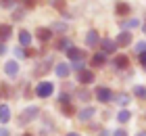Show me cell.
Wrapping results in <instances>:
<instances>
[{"mask_svg":"<svg viewBox=\"0 0 146 136\" xmlns=\"http://www.w3.org/2000/svg\"><path fill=\"white\" fill-rule=\"evenodd\" d=\"M52 69V54H46L44 59L36 61V67H34V76L36 78H42L44 73H48Z\"/></svg>","mask_w":146,"mask_h":136,"instance_id":"cell-1","label":"cell"},{"mask_svg":"<svg viewBox=\"0 0 146 136\" xmlns=\"http://www.w3.org/2000/svg\"><path fill=\"white\" fill-rule=\"evenodd\" d=\"M40 115V109L36 107V105H29L27 109H23V113L19 115V119H17V124L19 126H27L29 121H34L36 117Z\"/></svg>","mask_w":146,"mask_h":136,"instance_id":"cell-2","label":"cell"},{"mask_svg":"<svg viewBox=\"0 0 146 136\" xmlns=\"http://www.w3.org/2000/svg\"><path fill=\"white\" fill-rule=\"evenodd\" d=\"M54 94V84L52 82H38L36 84V96L38 98H48Z\"/></svg>","mask_w":146,"mask_h":136,"instance_id":"cell-3","label":"cell"},{"mask_svg":"<svg viewBox=\"0 0 146 136\" xmlns=\"http://www.w3.org/2000/svg\"><path fill=\"white\" fill-rule=\"evenodd\" d=\"M94 94H96V98L100 100V103H111V100L115 98V94H113V90L109 86H98Z\"/></svg>","mask_w":146,"mask_h":136,"instance_id":"cell-4","label":"cell"},{"mask_svg":"<svg viewBox=\"0 0 146 136\" xmlns=\"http://www.w3.org/2000/svg\"><path fill=\"white\" fill-rule=\"evenodd\" d=\"M84 40H86V46H90V48H94V46L100 44V36H98L96 29H88L86 36H84Z\"/></svg>","mask_w":146,"mask_h":136,"instance_id":"cell-5","label":"cell"},{"mask_svg":"<svg viewBox=\"0 0 146 136\" xmlns=\"http://www.w3.org/2000/svg\"><path fill=\"white\" fill-rule=\"evenodd\" d=\"M100 46H102V52L104 54H111V52H117V42L115 40H111V38H102L100 40Z\"/></svg>","mask_w":146,"mask_h":136,"instance_id":"cell-6","label":"cell"},{"mask_svg":"<svg viewBox=\"0 0 146 136\" xmlns=\"http://www.w3.org/2000/svg\"><path fill=\"white\" fill-rule=\"evenodd\" d=\"M4 73L9 78H17L19 76V61H6L4 63Z\"/></svg>","mask_w":146,"mask_h":136,"instance_id":"cell-7","label":"cell"},{"mask_svg":"<svg viewBox=\"0 0 146 136\" xmlns=\"http://www.w3.org/2000/svg\"><path fill=\"white\" fill-rule=\"evenodd\" d=\"M94 115H96V109H94V107H84L82 111L77 113V119L82 121V124H86V121H90Z\"/></svg>","mask_w":146,"mask_h":136,"instance_id":"cell-8","label":"cell"},{"mask_svg":"<svg viewBox=\"0 0 146 136\" xmlns=\"http://www.w3.org/2000/svg\"><path fill=\"white\" fill-rule=\"evenodd\" d=\"M77 80H79V84L88 86V84H92V82L96 80V76H94V71H90V69H84V71H79V73H77Z\"/></svg>","mask_w":146,"mask_h":136,"instance_id":"cell-9","label":"cell"},{"mask_svg":"<svg viewBox=\"0 0 146 136\" xmlns=\"http://www.w3.org/2000/svg\"><path fill=\"white\" fill-rule=\"evenodd\" d=\"M115 42H117L119 48H125V46H129V44H131V33L121 29V31H119V36L115 38Z\"/></svg>","mask_w":146,"mask_h":136,"instance_id":"cell-10","label":"cell"},{"mask_svg":"<svg viewBox=\"0 0 146 136\" xmlns=\"http://www.w3.org/2000/svg\"><path fill=\"white\" fill-rule=\"evenodd\" d=\"M52 36H54V33H52L50 27H38L36 29V38L40 40V42H48Z\"/></svg>","mask_w":146,"mask_h":136,"instance_id":"cell-11","label":"cell"},{"mask_svg":"<svg viewBox=\"0 0 146 136\" xmlns=\"http://www.w3.org/2000/svg\"><path fill=\"white\" fill-rule=\"evenodd\" d=\"M119 27H121L123 31L136 29V27H140V19H121V21H119Z\"/></svg>","mask_w":146,"mask_h":136,"instance_id":"cell-12","label":"cell"},{"mask_svg":"<svg viewBox=\"0 0 146 136\" xmlns=\"http://www.w3.org/2000/svg\"><path fill=\"white\" fill-rule=\"evenodd\" d=\"M104 63H107V54H104L102 50L92 54V59H90V65H92V67H102Z\"/></svg>","mask_w":146,"mask_h":136,"instance_id":"cell-13","label":"cell"},{"mask_svg":"<svg viewBox=\"0 0 146 136\" xmlns=\"http://www.w3.org/2000/svg\"><path fill=\"white\" fill-rule=\"evenodd\" d=\"M9 121H11V107L9 105H6V103H2V105H0V124H9Z\"/></svg>","mask_w":146,"mask_h":136,"instance_id":"cell-14","label":"cell"},{"mask_svg":"<svg viewBox=\"0 0 146 136\" xmlns=\"http://www.w3.org/2000/svg\"><path fill=\"white\" fill-rule=\"evenodd\" d=\"M67 57H69V61H84V59H86V52L73 46V48L67 50Z\"/></svg>","mask_w":146,"mask_h":136,"instance_id":"cell-15","label":"cell"},{"mask_svg":"<svg viewBox=\"0 0 146 136\" xmlns=\"http://www.w3.org/2000/svg\"><path fill=\"white\" fill-rule=\"evenodd\" d=\"M115 13H117L119 17H127L129 13H131V6L127 2H117L115 4Z\"/></svg>","mask_w":146,"mask_h":136,"instance_id":"cell-16","label":"cell"},{"mask_svg":"<svg viewBox=\"0 0 146 136\" xmlns=\"http://www.w3.org/2000/svg\"><path fill=\"white\" fill-rule=\"evenodd\" d=\"M69 71H71V65H67V63H56V67H54V73L63 80L69 76Z\"/></svg>","mask_w":146,"mask_h":136,"instance_id":"cell-17","label":"cell"},{"mask_svg":"<svg viewBox=\"0 0 146 136\" xmlns=\"http://www.w3.org/2000/svg\"><path fill=\"white\" fill-rule=\"evenodd\" d=\"M113 65H115L117 69H127L129 67V59L125 57V54H117L115 61H113Z\"/></svg>","mask_w":146,"mask_h":136,"instance_id":"cell-18","label":"cell"},{"mask_svg":"<svg viewBox=\"0 0 146 136\" xmlns=\"http://www.w3.org/2000/svg\"><path fill=\"white\" fill-rule=\"evenodd\" d=\"M13 36V27L9 23H0V42H6Z\"/></svg>","mask_w":146,"mask_h":136,"instance_id":"cell-19","label":"cell"},{"mask_svg":"<svg viewBox=\"0 0 146 136\" xmlns=\"http://www.w3.org/2000/svg\"><path fill=\"white\" fill-rule=\"evenodd\" d=\"M29 44H31V33L25 31V29H21V31H19V46L29 48Z\"/></svg>","mask_w":146,"mask_h":136,"instance_id":"cell-20","label":"cell"},{"mask_svg":"<svg viewBox=\"0 0 146 136\" xmlns=\"http://www.w3.org/2000/svg\"><path fill=\"white\" fill-rule=\"evenodd\" d=\"M69 48H73V42L67 38V36H63L61 40L56 42V50H61V52H67Z\"/></svg>","mask_w":146,"mask_h":136,"instance_id":"cell-21","label":"cell"},{"mask_svg":"<svg viewBox=\"0 0 146 136\" xmlns=\"http://www.w3.org/2000/svg\"><path fill=\"white\" fill-rule=\"evenodd\" d=\"M115 100H117V105H119V107H123V109H125V107L129 105V100H131V98H129V94H127V92H119L117 96H115Z\"/></svg>","mask_w":146,"mask_h":136,"instance_id":"cell-22","label":"cell"},{"mask_svg":"<svg viewBox=\"0 0 146 136\" xmlns=\"http://www.w3.org/2000/svg\"><path fill=\"white\" fill-rule=\"evenodd\" d=\"M50 29H52V33H67V23L65 21H54L50 25Z\"/></svg>","mask_w":146,"mask_h":136,"instance_id":"cell-23","label":"cell"},{"mask_svg":"<svg viewBox=\"0 0 146 136\" xmlns=\"http://www.w3.org/2000/svg\"><path fill=\"white\" fill-rule=\"evenodd\" d=\"M129 119H131V111H127V109H121V111H119V115H117V121H119V124H127Z\"/></svg>","mask_w":146,"mask_h":136,"instance_id":"cell-24","label":"cell"},{"mask_svg":"<svg viewBox=\"0 0 146 136\" xmlns=\"http://www.w3.org/2000/svg\"><path fill=\"white\" fill-rule=\"evenodd\" d=\"M13 54H15V57H17V61H21V59H25V57H27V48H23V46H15V50H13Z\"/></svg>","mask_w":146,"mask_h":136,"instance_id":"cell-25","label":"cell"},{"mask_svg":"<svg viewBox=\"0 0 146 136\" xmlns=\"http://www.w3.org/2000/svg\"><path fill=\"white\" fill-rule=\"evenodd\" d=\"M131 92H134L138 98H144V100H146V86L138 84V86H134V90H131Z\"/></svg>","mask_w":146,"mask_h":136,"instance_id":"cell-26","label":"cell"},{"mask_svg":"<svg viewBox=\"0 0 146 136\" xmlns=\"http://www.w3.org/2000/svg\"><path fill=\"white\" fill-rule=\"evenodd\" d=\"M90 96H92V94H90V90H86V88L77 90V98L82 100V103H88V100H90Z\"/></svg>","mask_w":146,"mask_h":136,"instance_id":"cell-27","label":"cell"},{"mask_svg":"<svg viewBox=\"0 0 146 136\" xmlns=\"http://www.w3.org/2000/svg\"><path fill=\"white\" fill-rule=\"evenodd\" d=\"M50 4L54 6V9H58L65 17H67V11H65V0H50Z\"/></svg>","mask_w":146,"mask_h":136,"instance_id":"cell-28","label":"cell"},{"mask_svg":"<svg viewBox=\"0 0 146 136\" xmlns=\"http://www.w3.org/2000/svg\"><path fill=\"white\" fill-rule=\"evenodd\" d=\"M61 111H63V115H73V113H75V109H73L71 103H63L61 105Z\"/></svg>","mask_w":146,"mask_h":136,"instance_id":"cell-29","label":"cell"},{"mask_svg":"<svg viewBox=\"0 0 146 136\" xmlns=\"http://www.w3.org/2000/svg\"><path fill=\"white\" fill-rule=\"evenodd\" d=\"M71 69H75V71L79 73V71L86 69V63H84V61H73V63H71Z\"/></svg>","mask_w":146,"mask_h":136,"instance_id":"cell-30","label":"cell"},{"mask_svg":"<svg viewBox=\"0 0 146 136\" xmlns=\"http://www.w3.org/2000/svg\"><path fill=\"white\" fill-rule=\"evenodd\" d=\"M19 0H0V9H13Z\"/></svg>","mask_w":146,"mask_h":136,"instance_id":"cell-31","label":"cell"},{"mask_svg":"<svg viewBox=\"0 0 146 136\" xmlns=\"http://www.w3.org/2000/svg\"><path fill=\"white\" fill-rule=\"evenodd\" d=\"M58 103H71V94L67 92V90H65V92H61V94H58Z\"/></svg>","mask_w":146,"mask_h":136,"instance_id":"cell-32","label":"cell"},{"mask_svg":"<svg viewBox=\"0 0 146 136\" xmlns=\"http://www.w3.org/2000/svg\"><path fill=\"white\" fill-rule=\"evenodd\" d=\"M0 94L2 96H11V84H0Z\"/></svg>","mask_w":146,"mask_h":136,"instance_id":"cell-33","label":"cell"},{"mask_svg":"<svg viewBox=\"0 0 146 136\" xmlns=\"http://www.w3.org/2000/svg\"><path fill=\"white\" fill-rule=\"evenodd\" d=\"M23 17H25V9H17L15 13H13V19H15V21H21Z\"/></svg>","mask_w":146,"mask_h":136,"instance_id":"cell-34","label":"cell"},{"mask_svg":"<svg viewBox=\"0 0 146 136\" xmlns=\"http://www.w3.org/2000/svg\"><path fill=\"white\" fill-rule=\"evenodd\" d=\"M138 54H142V52H146V42H136V48H134Z\"/></svg>","mask_w":146,"mask_h":136,"instance_id":"cell-35","label":"cell"},{"mask_svg":"<svg viewBox=\"0 0 146 136\" xmlns=\"http://www.w3.org/2000/svg\"><path fill=\"white\" fill-rule=\"evenodd\" d=\"M23 4H25V9H34L38 4V0H23Z\"/></svg>","mask_w":146,"mask_h":136,"instance_id":"cell-36","label":"cell"},{"mask_svg":"<svg viewBox=\"0 0 146 136\" xmlns=\"http://www.w3.org/2000/svg\"><path fill=\"white\" fill-rule=\"evenodd\" d=\"M138 61H140V65H142V67H146V52L138 54Z\"/></svg>","mask_w":146,"mask_h":136,"instance_id":"cell-37","label":"cell"},{"mask_svg":"<svg viewBox=\"0 0 146 136\" xmlns=\"http://www.w3.org/2000/svg\"><path fill=\"white\" fill-rule=\"evenodd\" d=\"M0 136H11V132H9V128L0 126Z\"/></svg>","mask_w":146,"mask_h":136,"instance_id":"cell-38","label":"cell"},{"mask_svg":"<svg viewBox=\"0 0 146 136\" xmlns=\"http://www.w3.org/2000/svg\"><path fill=\"white\" fill-rule=\"evenodd\" d=\"M113 136H127V132H125V130H115Z\"/></svg>","mask_w":146,"mask_h":136,"instance_id":"cell-39","label":"cell"},{"mask_svg":"<svg viewBox=\"0 0 146 136\" xmlns=\"http://www.w3.org/2000/svg\"><path fill=\"white\" fill-rule=\"evenodd\" d=\"M0 54H6V42H0Z\"/></svg>","mask_w":146,"mask_h":136,"instance_id":"cell-40","label":"cell"},{"mask_svg":"<svg viewBox=\"0 0 146 136\" xmlns=\"http://www.w3.org/2000/svg\"><path fill=\"white\" fill-rule=\"evenodd\" d=\"M100 136H113V134H111L109 130H102V132H100Z\"/></svg>","mask_w":146,"mask_h":136,"instance_id":"cell-41","label":"cell"},{"mask_svg":"<svg viewBox=\"0 0 146 136\" xmlns=\"http://www.w3.org/2000/svg\"><path fill=\"white\" fill-rule=\"evenodd\" d=\"M136 136H146V130H142V132H138Z\"/></svg>","mask_w":146,"mask_h":136,"instance_id":"cell-42","label":"cell"},{"mask_svg":"<svg viewBox=\"0 0 146 136\" xmlns=\"http://www.w3.org/2000/svg\"><path fill=\"white\" fill-rule=\"evenodd\" d=\"M67 136H79V134H77V132H69Z\"/></svg>","mask_w":146,"mask_h":136,"instance_id":"cell-43","label":"cell"},{"mask_svg":"<svg viewBox=\"0 0 146 136\" xmlns=\"http://www.w3.org/2000/svg\"><path fill=\"white\" fill-rule=\"evenodd\" d=\"M142 31H144V36H146V23H144V25H142Z\"/></svg>","mask_w":146,"mask_h":136,"instance_id":"cell-44","label":"cell"},{"mask_svg":"<svg viewBox=\"0 0 146 136\" xmlns=\"http://www.w3.org/2000/svg\"><path fill=\"white\" fill-rule=\"evenodd\" d=\"M23 136H34V134H29V132H25V134H23Z\"/></svg>","mask_w":146,"mask_h":136,"instance_id":"cell-45","label":"cell"},{"mask_svg":"<svg viewBox=\"0 0 146 136\" xmlns=\"http://www.w3.org/2000/svg\"><path fill=\"white\" fill-rule=\"evenodd\" d=\"M144 71H146V67H144Z\"/></svg>","mask_w":146,"mask_h":136,"instance_id":"cell-46","label":"cell"}]
</instances>
